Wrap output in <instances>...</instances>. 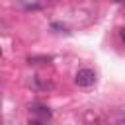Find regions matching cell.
I'll return each instance as SVG.
<instances>
[{"label": "cell", "instance_id": "1", "mask_svg": "<svg viewBox=\"0 0 125 125\" xmlns=\"http://www.w3.org/2000/svg\"><path fill=\"white\" fill-rule=\"evenodd\" d=\"M74 82L80 88H88V86H92L96 82V72L92 68H80L76 72V76H74Z\"/></svg>", "mask_w": 125, "mask_h": 125}, {"label": "cell", "instance_id": "2", "mask_svg": "<svg viewBox=\"0 0 125 125\" xmlns=\"http://www.w3.org/2000/svg\"><path fill=\"white\" fill-rule=\"evenodd\" d=\"M33 113H35V115H39L43 121H47V119L51 117V111H49V109H45V107H39V105H35V107H33Z\"/></svg>", "mask_w": 125, "mask_h": 125}, {"label": "cell", "instance_id": "3", "mask_svg": "<svg viewBox=\"0 0 125 125\" xmlns=\"http://www.w3.org/2000/svg\"><path fill=\"white\" fill-rule=\"evenodd\" d=\"M43 119H29V125H43Z\"/></svg>", "mask_w": 125, "mask_h": 125}, {"label": "cell", "instance_id": "4", "mask_svg": "<svg viewBox=\"0 0 125 125\" xmlns=\"http://www.w3.org/2000/svg\"><path fill=\"white\" fill-rule=\"evenodd\" d=\"M119 37H121V41L125 43V25H123V27L119 29Z\"/></svg>", "mask_w": 125, "mask_h": 125}, {"label": "cell", "instance_id": "5", "mask_svg": "<svg viewBox=\"0 0 125 125\" xmlns=\"http://www.w3.org/2000/svg\"><path fill=\"white\" fill-rule=\"evenodd\" d=\"M115 2H121V0H115Z\"/></svg>", "mask_w": 125, "mask_h": 125}]
</instances>
